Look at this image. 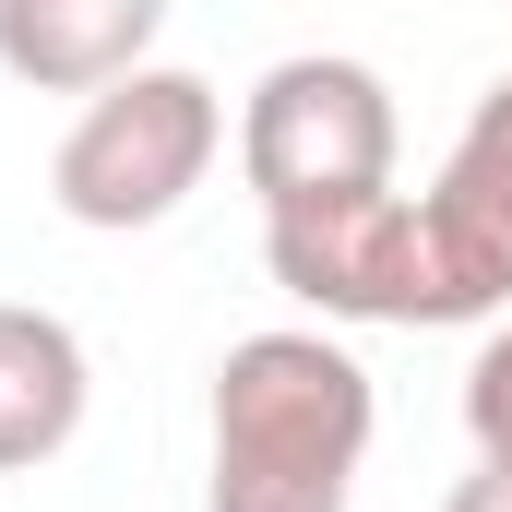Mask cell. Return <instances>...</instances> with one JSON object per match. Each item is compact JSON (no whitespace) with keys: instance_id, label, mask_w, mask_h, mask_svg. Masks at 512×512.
Returning a JSON list of instances; mask_svg holds the SVG:
<instances>
[{"instance_id":"6da1fadb","label":"cell","mask_w":512,"mask_h":512,"mask_svg":"<svg viewBox=\"0 0 512 512\" xmlns=\"http://www.w3.org/2000/svg\"><path fill=\"white\" fill-rule=\"evenodd\" d=\"M370 465V370L334 334H239L215 370V512H346Z\"/></svg>"},{"instance_id":"7a4b0ae2","label":"cell","mask_w":512,"mask_h":512,"mask_svg":"<svg viewBox=\"0 0 512 512\" xmlns=\"http://www.w3.org/2000/svg\"><path fill=\"white\" fill-rule=\"evenodd\" d=\"M215 143H227L215 84L143 60V72H120V84L84 96V120L60 131V155H48V191H60L72 227H167L203 191Z\"/></svg>"},{"instance_id":"3957f363","label":"cell","mask_w":512,"mask_h":512,"mask_svg":"<svg viewBox=\"0 0 512 512\" xmlns=\"http://www.w3.org/2000/svg\"><path fill=\"white\" fill-rule=\"evenodd\" d=\"M393 84L370 60H334V48H298L274 60L239 108V179L262 191V215H298V203H358L393 191Z\"/></svg>"},{"instance_id":"277c9868","label":"cell","mask_w":512,"mask_h":512,"mask_svg":"<svg viewBox=\"0 0 512 512\" xmlns=\"http://www.w3.org/2000/svg\"><path fill=\"white\" fill-rule=\"evenodd\" d=\"M405 203H417V251H429V286H441V322H501L512 310V72L453 131L441 179L405 191Z\"/></svg>"},{"instance_id":"5b68a950","label":"cell","mask_w":512,"mask_h":512,"mask_svg":"<svg viewBox=\"0 0 512 512\" xmlns=\"http://www.w3.org/2000/svg\"><path fill=\"white\" fill-rule=\"evenodd\" d=\"M167 0H0V72L36 96H96L143 72Z\"/></svg>"},{"instance_id":"8992f818","label":"cell","mask_w":512,"mask_h":512,"mask_svg":"<svg viewBox=\"0 0 512 512\" xmlns=\"http://www.w3.org/2000/svg\"><path fill=\"white\" fill-rule=\"evenodd\" d=\"M84 405H96L84 334H72L60 310L0 298V477L60 465V453H72V429H84Z\"/></svg>"},{"instance_id":"52a82bcc","label":"cell","mask_w":512,"mask_h":512,"mask_svg":"<svg viewBox=\"0 0 512 512\" xmlns=\"http://www.w3.org/2000/svg\"><path fill=\"white\" fill-rule=\"evenodd\" d=\"M465 429H477L489 465H512V310L477 334V358H465Z\"/></svg>"},{"instance_id":"ba28073f","label":"cell","mask_w":512,"mask_h":512,"mask_svg":"<svg viewBox=\"0 0 512 512\" xmlns=\"http://www.w3.org/2000/svg\"><path fill=\"white\" fill-rule=\"evenodd\" d=\"M441 512H512V465L477 453V477H453V501H441Z\"/></svg>"}]
</instances>
